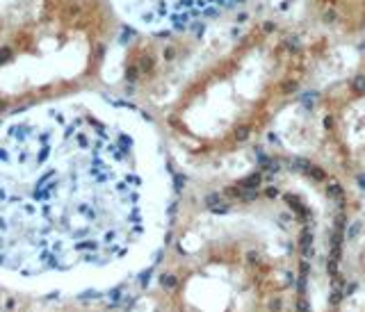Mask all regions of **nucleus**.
Listing matches in <instances>:
<instances>
[{
    "instance_id": "nucleus-1",
    "label": "nucleus",
    "mask_w": 365,
    "mask_h": 312,
    "mask_svg": "<svg viewBox=\"0 0 365 312\" xmlns=\"http://www.w3.org/2000/svg\"><path fill=\"white\" fill-rule=\"evenodd\" d=\"M169 176L153 132L106 100H57L0 123V285L89 296L151 264Z\"/></svg>"
},
{
    "instance_id": "nucleus-2",
    "label": "nucleus",
    "mask_w": 365,
    "mask_h": 312,
    "mask_svg": "<svg viewBox=\"0 0 365 312\" xmlns=\"http://www.w3.org/2000/svg\"><path fill=\"white\" fill-rule=\"evenodd\" d=\"M308 199L304 178L272 171L192 219L160 249L153 312H306L317 224Z\"/></svg>"
},
{
    "instance_id": "nucleus-3",
    "label": "nucleus",
    "mask_w": 365,
    "mask_h": 312,
    "mask_svg": "<svg viewBox=\"0 0 365 312\" xmlns=\"http://www.w3.org/2000/svg\"><path fill=\"white\" fill-rule=\"evenodd\" d=\"M304 71L302 43L279 28L262 26L182 108L178 128L210 151L233 148L265 128L294 94Z\"/></svg>"
},
{
    "instance_id": "nucleus-4",
    "label": "nucleus",
    "mask_w": 365,
    "mask_h": 312,
    "mask_svg": "<svg viewBox=\"0 0 365 312\" xmlns=\"http://www.w3.org/2000/svg\"><path fill=\"white\" fill-rule=\"evenodd\" d=\"M240 0H117L121 14L146 32H178L231 9Z\"/></svg>"
},
{
    "instance_id": "nucleus-5",
    "label": "nucleus",
    "mask_w": 365,
    "mask_h": 312,
    "mask_svg": "<svg viewBox=\"0 0 365 312\" xmlns=\"http://www.w3.org/2000/svg\"><path fill=\"white\" fill-rule=\"evenodd\" d=\"M317 5L336 28L347 32L365 30V0H317Z\"/></svg>"
},
{
    "instance_id": "nucleus-6",
    "label": "nucleus",
    "mask_w": 365,
    "mask_h": 312,
    "mask_svg": "<svg viewBox=\"0 0 365 312\" xmlns=\"http://www.w3.org/2000/svg\"><path fill=\"white\" fill-rule=\"evenodd\" d=\"M34 312H128V310L94 296H62V298H48L39 308L34 306Z\"/></svg>"
},
{
    "instance_id": "nucleus-7",
    "label": "nucleus",
    "mask_w": 365,
    "mask_h": 312,
    "mask_svg": "<svg viewBox=\"0 0 365 312\" xmlns=\"http://www.w3.org/2000/svg\"><path fill=\"white\" fill-rule=\"evenodd\" d=\"M0 312H34V303L28 296H21L0 285Z\"/></svg>"
}]
</instances>
